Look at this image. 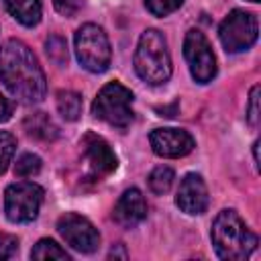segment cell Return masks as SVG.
Returning a JSON list of instances; mask_svg holds the SVG:
<instances>
[{
    "instance_id": "5bb4252c",
    "label": "cell",
    "mask_w": 261,
    "mask_h": 261,
    "mask_svg": "<svg viewBox=\"0 0 261 261\" xmlns=\"http://www.w3.org/2000/svg\"><path fill=\"white\" fill-rule=\"evenodd\" d=\"M4 6L10 16H14L24 27H35L41 20L43 6L39 0H4Z\"/></svg>"
},
{
    "instance_id": "484cf974",
    "label": "cell",
    "mask_w": 261,
    "mask_h": 261,
    "mask_svg": "<svg viewBox=\"0 0 261 261\" xmlns=\"http://www.w3.org/2000/svg\"><path fill=\"white\" fill-rule=\"evenodd\" d=\"M12 116V102L0 94V122H6Z\"/></svg>"
},
{
    "instance_id": "e0dca14e",
    "label": "cell",
    "mask_w": 261,
    "mask_h": 261,
    "mask_svg": "<svg viewBox=\"0 0 261 261\" xmlns=\"http://www.w3.org/2000/svg\"><path fill=\"white\" fill-rule=\"evenodd\" d=\"M31 259H39V261H47V259L69 261V253H67L65 249H61L53 239H41V241L31 249Z\"/></svg>"
},
{
    "instance_id": "6da1fadb",
    "label": "cell",
    "mask_w": 261,
    "mask_h": 261,
    "mask_svg": "<svg viewBox=\"0 0 261 261\" xmlns=\"http://www.w3.org/2000/svg\"><path fill=\"white\" fill-rule=\"evenodd\" d=\"M0 80L22 104H37L45 98V71L35 53L20 39H8L0 47Z\"/></svg>"
},
{
    "instance_id": "d4e9b609",
    "label": "cell",
    "mask_w": 261,
    "mask_h": 261,
    "mask_svg": "<svg viewBox=\"0 0 261 261\" xmlns=\"http://www.w3.org/2000/svg\"><path fill=\"white\" fill-rule=\"evenodd\" d=\"M82 0H53V6H55V10L61 14V16H67V18H71V16H75L80 10H82Z\"/></svg>"
},
{
    "instance_id": "5b68a950",
    "label": "cell",
    "mask_w": 261,
    "mask_h": 261,
    "mask_svg": "<svg viewBox=\"0 0 261 261\" xmlns=\"http://www.w3.org/2000/svg\"><path fill=\"white\" fill-rule=\"evenodd\" d=\"M92 112L96 118L108 122L110 126L126 128L135 118L133 92L120 82H110L98 92L92 104Z\"/></svg>"
},
{
    "instance_id": "d6986e66",
    "label": "cell",
    "mask_w": 261,
    "mask_h": 261,
    "mask_svg": "<svg viewBox=\"0 0 261 261\" xmlns=\"http://www.w3.org/2000/svg\"><path fill=\"white\" fill-rule=\"evenodd\" d=\"M45 51H47V57L55 63V65H59V67H63L65 63H67V43H65V39L63 37H59V35H51L49 39H47V43H45Z\"/></svg>"
},
{
    "instance_id": "9c48e42d",
    "label": "cell",
    "mask_w": 261,
    "mask_h": 261,
    "mask_svg": "<svg viewBox=\"0 0 261 261\" xmlns=\"http://www.w3.org/2000/svg\"><path fill=\"white\" fill-rule=\"evenodd\" d=\"M57 232L71 249L80 253H94L100 247L98 228L86 216H80L75 212H65L57 220Z\"/></svg>"
},
{
    "instance_id": "f1b7e54d",
    "label": "cell",
    "mask_w": 261,
    "mask_h": 261,
    "mask_svg": "<svg viewBox=\"0 0 261 261\" xmlns=\"http://www.w3.org/2000/svg\"><path fill=\"white\" fill-rule=\"evenodd\" d=\"M251 2H259V0H251Z\"/></svg>"
},
{
    "instance_id": "2e32d148",
    "label": "cell",
    "mask_w": 261,
    "mask_h": 261,
    "mask_svg": "<svg viewBox=\"0 0 261 261\" xmlns=\"http://www.w3.org/2000/svg\"><path fill=\"white\" fill-rule=\"evenodd\" d=\"M82 106H84V102H82V96L77 92H73V90H59L57 92V110L65 120H69V122L77 120L82 114Z\"/></svg>"
},
{
    "instance_id": "7a4b0ae2",
    "label": "cell",
    "mask_w": 261,
    "mask_h": 261,
    "mask_svg": "<svg viewBox=\"0 0 261 261\" xmlns=\"http://www.w3.org/2000/svg\"><path fill=\"white\" fill-rule=\"evenodd\" d=\"M210 239L216 255L226 261H243L257 249V234L249 230L234 210L218 212L212 222Z\"/></svg>"
},
{
    "instance_id": "30bf717a",
    "label": "cell",
    "mask_w": 261,
    "mask_h": 261,
    "mask_svg": "<svg viewBox=\"0 0 261 261\" xmlns=\"http://www.w3.org/2000/svg\"><path fill=\"white\" fill-rule=\"evenodd\" d=\"M149 143L155 155L159 157H184L188 153H192V149L196 147L194 137L184 130V128H155L149 135Z\"/></svg>"
},
{
    "instance_id": "3957f363",
    "label": "cell",
    "mask_w": 261,
    "mask_h": 261,
    "mask_svg": "<svg viewBox=\"0 0 261 261\" xmlns=\"http://www.w3.org/2000/svg\"><path fill=\"white\" fill-rule=\"evenodd\" d=\"M135 71L149 86H161L171 77V55L165 37L157 29H147L137 43Z\"/></svg>"
},
{
    "instance_id": "7402d4cb",
    "label": "cell",
    "mask_w": 261,
    "mask_h": 261,
    "mask_svg": "<svg viewBox=\"0 0 261 261\" xmlns=\"http://www.w3.org/2000/svg\"><path fill=\"white\" fill-rule=\"evenodd\" d=\"M181 4H184V0H145L147 10L155 16H167V14L175 12Z\"/></svg>"
},
{
    "instance_id": "9a60e30c",
    "label": "cell",
    "mask_w": 261,
    "mask_h": 261,
    "mask_svg": "<svg viewBox=\"0 0 261 261\" xmlns=\"http://www.w3.org/2000/svg\"><path fill=\"white\" fill-rule=\"evenodd\" d=\"M24 130L29 137L39 139V141H55L59 135V128L55 126V122L49 118V114L45 112H33L24 118L22 122Z\"/></svg>"
},
{
    "instance_id": "8fae6325",
    "label": "cell",
    "mask_w": 261,
    "mask_h": 261,
    "mask_svg": "<svg viewBox=\"0 0 261 261\" xmlns=\"http://www.w3.org/2000/svg\"><path fill=\"white\" fill-rule=\"evenodd\" d=\"M175 204L181 212H186L190 216L202 214L208 208V188H206L202 175L188 173L181 179L177 196H175Z\"/></svg>"
},
{
    "instance_id": "4fadbf2b",
    "label": "cell",
    "mask_w": 261,
    "mask_h": 261,
    "mask_svg": "<svg viewBox=\"0 0 261 261\" xmlns=\"http://www.w3.org/2000/svg\"><path fill=\"white\" fill-rule=\"evenodd\" d=\"M84 151H86V157H88V163L90 167L94 169V173L98 175H108L116 169L118 161H116V155L114 151L110 149V145L98 137V135H86L84 137Z\"/></svg>"
},
{
    "instance_id": "cb8c5ba5",
    "label": "cell",
    "mask_w": 261,
    "mask_h": 261,
    "mask_svg": "<svg viewBox=\"0 0 261 261\" xmlns=\"http://www.w3.org/2000/svg\"><path fill=\"white\" fill-rule=\"evenodd\" d=\"M247 120L251 126L259 124V84H255L251 88V96H249V108H247Z\"/></svg>"
},
{
    "instance_id": "8992f818",
    "label": "cell",
    "mask_w": 261,
    "mask_h": 261,
    "mask_svg": "<svg viewBox=\"0 0 261 261\" xmlns=\"http://www.w3.org/2000/svg\"><path fill=\"white\" fill-rule=\"evenodd\" d=\"M257 37H259L257 16L241 8H234L232 12H228V16L218 27V39L224 51L228 53L247 51L249 47H253Z\"/></svg>"
},
{
    "instance_id": "ffe728a7",
    "label": "cell",
    "mask_w": 261,
    "mask_h": 261,
    "mask_svg": "<svg viewBox=\"0 0 261 261\" xmlns=\"http://www.w3.org/2000/svg\"><path fill=\"white\" fill-rule=\"evenodd\" d=\"M41 171V157L35 155V153H24L16 159V165H14V173L18 177H33Z\"/></svg>"
},
{
    "instance_id": "44dd1931",
    "label": "cell",
    "mask_w": 261,
    "mask_h": 261,
    "mask_svg": "<svg viewBox=\"0 0 261 261\" xmlns=\"http://www.w3.org/2000/svg\"><path fill=\"white\" fill-rule=\"evenodd\" d=\"M16 151V139L8 130H0V175L8 169V163L12 161V155Z\"/></svg>"
},
{
    "instance_id": "52a82bcc",
    "label": "cell",
    "mask_w": 261,
    "mask_h": 261,
    "mask_svg": "<svg viewBox=\"0 0 261 261\" xmlns=\"http://www.w3.org/2000/svg\"><path fill=\"white\" fill-rule=\"evenodd\" d=\"M43 188L35 181L10 184L4 192V212L10 222H31L39 216Z\"/></svg>"
},
{
    "instance_id": "603a6c76",
    "label": "cell",
    "mask_w": 261,
    "mask_h": 261,
    "mask_svg": "<svg viewBox=\"0 0 261 261\" xmlns=\"http://www.w3.org/2000/svg\"><path fill=\"white\" fill-rule=\"evenodd\" d=\"M18 251V241L16 237L12 234H6V232H0V261H6V259H12Z\"/></svg>"
},
{
    "instance_id": "7c38bea8",
    "label": "cell",
    "mask_w": 261,
    "mask_h": 261,
    "mask_svg": "<svg viewBox=\"0 0 261 261\" xmlns=\"http://www.w3.org/2000/svg\"><path fill=\"white\" fill-rule=\"evenodd\" d=\"M112 216L124 228H133L139 222H143L147 216V202H145V196L141 194V190H137V188L126 190L114 204Z\"/></svg>"
},
{
    "instance_id": "4316f807",
    "label": "cell",
    "mask_w": 261,
    "mask_h": 261,
    "mask_svg": "<svg viewBox=\"0 0 261 261\" xmlns=\"http://www.w3.org/2000/svg\"><path fill=\"white\" fill-rule=\"evenodd\" d=\"M110 257H122V259H124V257H126V253L122 251V245H118V249H116V251L112 249V251H110Z\"/></svg>"
},
{
    "instance_id": "ac0fdd59",
    "label": "cell",
    "mask_w": 261,
    "mask_h": 261,
    "mask_svg": "<svg viewBox=\"0 0 261 261\" xmlns=\"http://www.w3.org/2000/svg\"><path fill=\"white\" fill-rule=\"evenodd\" d=\"M173 179H175L173 169L167 167V165H159L149 175V188H151L153 194H165V192H169Z\"/></svg>"
},
{
    "instance_id": "277c9868",
    "label": "cell",
    "mask_w": 261,
    "mask_h": 261,
    "mask_svg": "<svg viewBox=\"0 0 261 261\" xmlns=\"http://www.w3.org/2000/svg\"><path fill=\"white\" fill-rule=\"evenodd\" d=\"M75 57L80 65L92 73H102L110 65V41L102 27L94 22H86L75 31L73 37Z\"/></svg>"
},
{
    "instance_id": "83f0119b",
    "label": "cell",
    "mask_w": 261,
    "mask_h": 261,
    "mask_svg": "<svg viewBox=\"0 0 261 261\" xmlns=\"http://www.w3.org/2000/svg\"><path fill=\"white\" fill-rule=\"evenodd\" d=\"M253 157H255V165L259 167V141H255L253 145Z\"/></svg>"
},
{
    "instance_id": "ba28073f",
    "label": "cell",
    "mask_w": 261,
    "mask_h": 261,
    "mask_svg": "<svg viewBox=\"0 0 261 261\" xmlns=\"http://www.w3.org/2000/svg\"><path fill=\"white\" fill-rule=\"evenodd\" d=\"M184 57L188 61L190 73L198 84H208L216 75V57L204 33L190 29L184 39Z\"/></svg>"
}]
</instances>
